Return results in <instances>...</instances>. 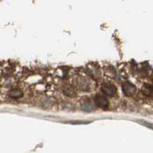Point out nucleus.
<instances>
[{"mask_svg": "<svg viewBox=\"0 0 153 153\" xmlns=\"http://www.w3.org/2000/svg\"><path fill=\"white\" fill-rule=\"evenodd\" d=\"M101 91L105 95L111 97V96L115 95L117 92V87L115 85L110 83H106V84H103L102 85Z\"/></svg>", "mask_w": 153, "mask_h": 153, "instance_id": "1", "label": "nucleus"}, {"mask_svg": "<svg viewBox=\"0 0 153 153\" xmlns=\"http://www.w3.org/2000/svg\"><path fill=\"white\" fill-rule=\"evenodd\" d=\"M122 91L127 97H132L136 93V87L129 81L125 82L122 85Z\"/></svg>", "mask_w": 153, "mask_h": 153, "instance_id": "2", "label": "nucleus"}, {"mask_svg": "<svg viewBox=\"0 0 153 153\" xmlns=\"http://www.w3.org/2000/svg\"><path fill=\"white\" fill-rule=\"evenodd\" d=\"M94 103L98 107L106 109V108L109 106V102L108 99L105 96L98 94V95L96 96V97L94 98Z\"/></svg>", "mask_w": 153, "mask_h": 153, "instance_id": "3", "label": "nucleus"}, {"mask_svg": "<svg viewBox=\"0 0 153 153\" xmlns=\"http://www.w3.org/2000/svg\"><path fill=\"white\" fill-rule=\"evenodd\" d=\"M81 107L84 111H91L93 109V103L88 98H85L81 101Z\"/></svg>", "mask_w": 153, "mask_h": 153, "instance_id": "4", "label": "nucleus"}, {"mask_svg": "<svg viewBox=\"0 0 153 153\" xmlns=\"http://www.w3.org/2000/svg\"><path fill=\"white\" fill-rule=\"evenodd\" d=\"M142 93L144 94L145 96L147 97H153V85L148 84H145L142 87Z\"/></svg>", "mask_w": 153, "mask_h": 153, "instance_id": "5", "label": "nucleus"}, {"mask_svg": "<svg viewBox=\"0 0 153 153\" xmlns=\"http://www.w3.org/2000/svg\"><path fill=\"white\" fill-rule=\"evenodd\" d=\"M9 96L10 97L14 98V99H18V98H21L23 97V92L19 89H14V90L9 91Z\"/></svg>", "mask_w": 153, "mask_h": 153, "instance_id": "6", "label": "nucleus"}, {"mask_svg": "<svg viewBox=\"0 0 153 153\" xmlns=\"http://www.w3.org/2000/svg\"><path fill=\"white\" fill-rule=\"evenodd\" d=\"M63 93H64L66 96L70 97H74L75 94V90H74L73 87H72L71 86H66V87H65L64 89H63Z\"/></svg>", "mask_w": 153, "mask_h": 153, "instance_id": "7", "label": "nucleus"}]
</instances>
